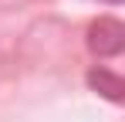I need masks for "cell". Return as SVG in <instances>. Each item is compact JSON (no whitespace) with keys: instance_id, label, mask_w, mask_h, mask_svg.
Here are the masks:
<instances>
[{"instance_id":"6da1fadb","label":"cell","mask_w":125,"mask_h":122,"mask_svg":"<svg viewBox=\"0 0 125 122\" xmlns=\"http://www.w3.org/2000/svg\"><path fill=\"white\" fill-rule=\"evenodd\" d=\"M91 51L95 54H118L122 51V44H125V31H122V24L118 20H112V17H105L98 20L95 27H91Z\"/></svg>"},{"instance_id":"7a4b0ae2","label":"cell","mask_w":125,"mask_h":122,"mask_svg":"<svg viewBox=\"0 0 125 122\" xmlns=\"http://www.w3.org/2000/svg\"><path fill=\"white\" fill-rule=\"evenodd\" d=\"M88 81L102 92V95H108L112 102L122 98V81H118V75H112V71H105V68H98V71H91L88 75Z\"/></svg>"}]
</instances>
